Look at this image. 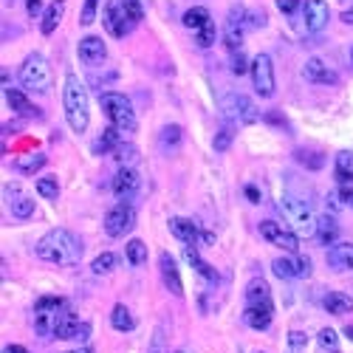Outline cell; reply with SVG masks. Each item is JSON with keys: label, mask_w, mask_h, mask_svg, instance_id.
Segmentation results:
<instances>
[{"label": "cell", "mask_w": 353, "mask_h": 353, "mask_svg": "<svg viewBox=\"0 0 353 353\" xmlns=\"http://www.w3.org/2000/svg\"><path fill=\"white\" fill-rule=\"evenodd\" d=\"M37 193H40L45 201H57V198H60V184H57V175L37 178Z\"/></svg>", "instance_id": "cell-39"}, {"label": "cell", "mask_w": 353, "mask_h": 353, "mask_svg": "<svg viewBox=\"0 0 353 353\" xmlns=\"http://www.w3.org/2000/svg\"><path fill=\"white\" fill-rule=\"evenodd\" d=\"M243 193H246V198H249L252 204H260V198H263V195H260V190H257L254 184H246V186H243Z\"/></svg>", "instance_id": "cell-50"}, {"label": "cell", "mask_w": 353, "mask_h": 353, "mask_svg": "<svg viewBox=\"0 0 353 353\" xmlns=\"http://www.w3.org/2000/svg\"><path fill=\"white\" fill-rule=\"evenodd\" d=\"M184 260L190 263V266H193V269H195V271H198L204 280H209V282H218V271L212 269L209 263H204V260H201V254H198V249H195L193 243H186V246H184Z\"/></svg>", "instance_id": "cell-28"}, {"label": "cell", "mask_w": 353, "mask_h": 353, "mask_svg": "<svg viewBox=\"0 0 353 353\" xmlns=\"http://www.w3.org/2000/svg\"><path fill=\"white\" fill-rule=\"evenodd\" d=\"M116 263H119V257L110 254V252H105V254H99L97 260L90 263V271L97 274V277H102V274H110V271L116 269Z\"/></svg>", "instance_id": "cell-40"}, {"label": "cell", "mask_w": 353, "mask_h": 353, "mask_svg": "<svg viewBox=\"0 0 353 353\" xmlns=\"http://www.w3.org/2000/svg\"><path fill=\"white\" fill-rule=\"evenodd\" d=\"M136 226V209L130 201H119L108 209L105 215V234L108 238H125V234Z\"/></svg>", "instance_id": "cell-10"}, {"label": "cell", "mask_w": 353, "mask_h": 353, "mask_svg": "<svg viewBox=\"0 0 353 353\" xmlns=\"http://www.w3.org/2000/svg\"><path fill=\"white\" fill-rule=\"evenodd\" d=\"M3 353H29V350L23 348V345H6V348H3Z\"/></svg>", "instance_id": "cell-52"}, {"label": "cell", "mask_w": 353, "mask_h": 353, "mask_svg": "<svg viewBox=\"0 0 353 353\" xmlns=\"http://www.w3.org/2000/svg\"><path fill=\"white\" fill-rule=\"evenodd\" d=\"M266 26V12H249V29H263Z\"/></svg>", "instance_id": "cell-49"}, {"label": "cell", "mask_w": 353, "mask_h": 353, "mask_svg": "<svg viewBox=\"0 0 353 353\" xmlns=\"http://www.w3.org/2000/svg\"><path fill=\"white\" fill-rule=\"evenodd\" d=\"M294 158L302 164V167H308V170H322L325 167V158L317 153V150H294Z\"/></svg>", "instance_id": "cell-37"}, {"label": "cell", "mask_w": 353, "mask_h": 353, "mask_svg": "<svg viewBox=\"0 0 353 353\" xmlns=\"http://www.w3.org/2000/svg\"><path fill=\"white\" fill-rule=\"evenodd\" d=\"M246 29H249V12L243 6H234L229 12L226 23H223V45H226L229 51H241Z\"/></svg>", "instance_id": "cell-11"}, {"label": "cell", "mask_w": 353, "mask_h": 353, "mask_svg": "<svg viewBox=\"0 0 353 353\" xmlns=\"http://www.w3.org/2000/svg\"><path fill=\"white\" fill-rule=\"evenodd\" d=\"M65 353H90L88 348H74V350H65Z\"/></svg>", "instance_id": "cell-54"}, {"label": "cell", "mask_w": 353, "mask_h": 353, "mask_svg": "<svg viewBox=\"0 0 353 353\" xmlns=\"http://www.w3.org/2000/svg\"><path fill=\"white\" fill-rule=\"evenodd\" d=\"M229 54H232V60H229V71H232L234 77H243L246 71L252 68V65H249V60H246V54H243V51H229Z\"/></svg>", "instance_id": "cell-43"}, {"label": "cell", "mask_w": 353, "mask_h": 353, "mask_svg": "<svg viewBox=\"0 0 353 353\" xmlns=\"http://www.w3.org/2000/svg\"><path fill=\"white\" fill-rule=\"evenodd\" d=\"M26 12H29V17H42L45 14L42 0H26Z\"/></svg>", "instance_id": "cell-48"}, {"label": "cell", "mask_w": 353, "mask_h": 353, "mask_svg": "<svg viewBox=\"0 0 353 353\" xmlns=\"http://www.w3.org/2000/svg\"><path fill=\"white\" fill-rule=\"evenodd\" d=\"M62 108H65V122L74 133H85L90 125V99L88 88L77 74H65L62 85Z\"/></svg>", "instance_id": "cell-2"}, {"label": "cell", "mask_w": 353, "mask_h": 353, "mask_svg": "<svg viewBox=\"0 0 353 353\" xmlns=\"http://www.w3.org/2000/svg\"><path fill=\"white\" fill-rule=\"evenodd\" d=\"M218 40V26H215V20H209L204 29L195 32V42H198V49H212Z\"/></svg>", "instance_id": "cell-38"}, {"label": "cell", "mask_w": 353, "mask_h": 353, "mask_svg": "<svg viewBox=\"0 0 353 353\" xmlns=\"http://www.w3.org/2000/svg\"><path fill=\"white\" fill-rule=\"evenodd\" d=\"M221 110L229 122H238V125H254L260 119V110L254 108V102L243 93H229V97L221 99Z\"/></svg>", "instance_id": "cell-9"}, {"label": "cell", "mask_w": 353, "mask_h": 353, "mask_svg": "<svg viewBox=\"0 0 353 353\" xmlns=\"http://www.w3.org/2000/svg\"><path fill=\"white\" fill-rule=\"evenodd\" d=\"M322 308L334 317H342V314H350L353 311V297L342 294V291H328L322 297Z\"/></svg>", "instance_id": "cell-27"}, {"label": "cell", "mask_w": 353, "mask_h": 353, "mask_svg": "<svg viewBox=\"0 0 353 353\" xmlns=\"http://www.w3.org/2000/svg\"><path fill=\"white\" fill-rule=\"evenodd\" d=\"M6 102H9V108H12L17 116H23V119H42L40 108H34V105L29 102L26 93L17 90V88H9V90H6Z\"/></svg>", "instance_id": "cell-21"}, {"label": "cell", "mask_w": 353, "mask_h": 353, "mask_svg": "<svg viewBox=\"0 0 353 353\" xmlns=\"http://www.w3.org/2000/svg\"><path fill=\"white\" fill-rule=\"evenodd\" d=\"M260 234L271 246H280L282 252H289V254H300V234H294L289 226H282L277 221H263Z\"/></svg>", "instance_id": "cell-12"}, {"label": "cell", "mask_w": 353, "mask_h": 353, "mask_svg": "<svg viewBox=\"0 0 353 353\" xmlns=\"http://www.w3.org/2000/svg\"><path fill=\"white\" fill-rule=\"evenodd\" d=\"M345 337H350V339H353V325H348V328H345Z\"/></svg>", "instance_id": "cell-55"}, {"label": "cell", "mask_w": 353, "mask_h": 353, "mask_svg": "<svg viewBox=\"0 0 353 353\" xmlns=\"http://www.w3.org/2000/svg\"><path fill=\"white\" fill-rule=\"evenodd\" d=\"M45 161H49V156L45 153H29V156H20L12 161V167L20 173V175H34L37 170L45 167Z\"/></svg>", "instance_id": "cell-29"}, {"label": "cell", "mask_w": 353, "mask_h": 353, "mask_svg": "<svg viewBox=\"0 0 353 353\" xmlns=\"http://www.w3.org/2000/svg\"><path fill=\"white\" fill-rule=\"evenodd\" d=\"M342 23H348V26H353V6L342 12Z\"/></svg>", "instance_id": "cell-53"}, {"label": "cell", "mask_w": 353, "mask_h": 353, "mask_svg": "<svg viewBox=\"0 0 353 353\" xmlns=\"http://www.w3.org/2000/svg\"><path fill=\"white\" fill-rule=\"evenodd\" d=\"M147 353H161V348H158V345H156V348H150V350H147Z\"/></svg>", "instance_id": "cell-57"}, {"label": "cell", "mask_w": 353, "mask_h": 353, "mask_svg": "<svg viewBox=\"0 0 353 353\" xmlns=\"http://www.w3.org/2000/svg\"><path fill=\"white\" fill-rule=\"evenodd\" d=\"M82 252H85L82 241L71 229L45 232L34 246V254L40 257V260L54 263V266H77L82 260Z\"/></svg>", "instance_id": "cell-1"}, {"label": "cell", "mask_w": 353, "mask_h": 353, "mask_svg": "<svg viewBox=\"0 0 353 353\" xmlns=\"http://www.w3.org/2000/svg\"><path fill=\"white\" fill-rule=\"evenodd\" d=\"M65 0H51L49 6H45V14L40 17V32L49 37V34H54L57 32V26L62 23V17H65Z\"/></svg>", "instance_id": "cell-23"}, {"label": "cell", "mask_w": 353, "mask_h": 353, "mask_svg": "<svg viewBox=\"0 0 353 353\" xmlns=\"http://www.w3.org/2000/svg\"><path fill=\"white\" fill-rule=\"evenodd\" d=\"M17 77H20L23 90H29V93H49L51 85H54L51 65H49V60H45L40 51H34V54H29L26 60H23Z\"/></svg>", "instance_id": "cell-4"}, {"label": "cell", "mask_w": 353, "mask_h": 353, "mask_svg": "<svg viewBox=\"0 0 353 353\" xmlns=\"http://www.w3.org/2000/svg\"><path fill=\"white\" fill-rule=\"evenodd\" d=\"M209 20H212V14H209V9H204V6H193V9H186V12H184V17H181L184 29H190L193 34H195L198 29H204Z\"/></svg>", "instance_id": "cell-32"}, {"label": "cell", "mask_w": 353, "mask_h": 353, "mask_svg": "<svg viewBox=\"0 0 353 353\" xmlns=\"http://www.w3.org/2000/svg\"><path fill=\"white\" fill-rule=\"evenodd\" d=\"M277 9L282 14H294L297 9H302V3H300V0H277Z\"/></svg>", "instance_id": "cell-47"}, {"label": "cell", "mask_w": 353, "mask_h": 353, "mask_svg": "<svg viewBox=\"0 0 353 353\" xmlns=\"http://www.w3.org/2000/svg\"><path fill=\"white\" fill-rule=\"evenodd\" d=\"M113 158H116L119 167H136L138 164V150H136V145H130V141H122V145L113 150Z\"/></svg>", "instance_id": "cell-35"}, {"label": "cell", "mask_w": 353, "mask_h": 353, "mask_svg": "<svg viewBox=\"0 0 353 353\" xmlns=\"http://www.w3.org/2000/svg\"><path fill=\"white\" fill-rule=\"evenodd\" d=\"M102 26L108 29L110 37L116 40H125L138 23H133V17L125 12V3L122 0H108L105 9H102Z\"/></svg>", "instance_id": "cell-7"}, {"label": "cell", "mask_w": 353, "mask_h": 353, "mask_svg": "<svg viewBox=\"0 0 353 353\" xmlns=\"http://www.w3.org/2000/svg\"><path fill=\"white\" fill-rule=\"evenodd\" d=\"M158 271H161V280H164V286H167V291L173 297H184V282H181V274H178V263L170 252L158 254Z\"/></svg>", "instance_id": "cell-18"}, {"label": "cell", "mask_w": 353, "mask_h": 353, "mask_svg": "<svg viewBox=\"0 0 353 353\" xmlns=\"http://www.w3.org/2000/svg\"><path fill=\"white\" fill-rule=\"evenodd\" d=\"M125 254H127V263H130V266L147 263V246H145V241H130V243L125 246Z\"/></svg>", "instance_id": "cell-36"}, {"label": "cell", "mask_w": 353, "mask_h": 353, "mask_svg": "<svg viewBox=\"0 0 353 353\" xmlns=\"http://www.w3.org/2000/svg\"><path fill=\"white\" fill-rule=\"evenodd\" d=\"M305 345H308V337H305L302 331L289 334V353H305Z\"/></svg>", "instance_id": "cell-45"}, {"label": "cell", "mask_w": 353, "mask_h": 353, "mask_svg": "<svg viewBox=\"0 0 353 353\" xmlns=\"http://www.w3.org/2000/svg\"><path fill=\"white\" fill-rule=\"evenodd\" d=\"M300 12H302L305 34H319L328 26V20H331V6H328L325 0H305Z\"/></svg>", "instance_id": "cell-13"}, {"label": "cell", "mask_w": 353, "mask_h": 353, "mask_svg": "<svg viewBox=\"0 0 353 353\" xmlns=\"http://www.w3.org/2000/svg\"><path fill=\"white\" fill-rule=\"evenodd\" d=\"M6 204H9L12 218L17 221H29L34 215V198L20 184H6Z\"/></svg>", "instance_id": "cell-15"}, {"label": "cell", "mask_w": 353, "mask_h": 353, "mask_svg": "<svg viewBox=\"0 0 353 353\" xmlns=\"http://www.w3.org/2000/svg\"><path fill=\"white\" fill-rule=\"evenodd\" d=\"M317 238H319L322 246H334L339 241V223L331 215L317 218Z\"/></svg>", "instance_id": "cell-30"}, {"label": "cell", "mask_w": 353, "mask_h": 353, "mask_svg": "<svg viewBox=\"0 0 353 353\" xmlns=\"http://www.w3.org/2000/svg\"><path fill=\"white\" fill-rule=\"evenodd\" d=\"M184 141V127L181 125H164L161 133H158V145L161 150H175Z\"/></svg>", "instance_id": "cell-34"}, {"label": "cell", "mask_w": 353, "mask_h": 353, "mask_svg": "<svg viewBox=\"0 0 353 353\" xmlns=\"http://www.w3.org/2000/svg\"><path fill=\"white\" fill-rule=\"evenodd\" d=\"M317 342H319V348L331 350V353L339 350V337H337V331H331V328H322V331L317 334Z\"/></svg>", "instance_id": "cell-42"}, {"label": "cell", "mask_w": 353, "mask_h": 353, "mask_svg": "<svg viewBox=\"0 0 353 353\" xmlns=\"http://www.w3.org/2000/svg\"><path fill=\"white\" fill-rule=\"evenodd\" d=\"M110 186H113V195L119 198V201H130L141 190V178H138L136 167H119V173H116V178H113Z\"/></svg>", "instance_id": "cell-17"}, {"label": "cell", "mask_w": 353, "mask_h": 353, "mask_svg": "<svg viewBox=\"0 0 353 353\" xmlns=\"http://www.w3.org/2000/svg\"><path fill=\"white\" fill-rule=\"evenodd\" d=\"M97 9H99V0H85V6L80 12V23H82V26H90V23L97 20Z\"/></svg>", "instance_id": "cell-44"}, {"label": "cell", "mask_w": 353, "mask_h": 353, "mask_svg": "<svg viewBox=\"0 0 353 353\" xmlns=\"http://www.w3.org/2000/svg\"><path fill=\"white\" fill-rule=\"evenodd\" d=\"M334 178H337L342 186L353 184V153H350V150L337 153V161H334Z\"/></svg>", "instance_id": "cell-31"}, {"label": "cell", "mask_w": 353, "mask_h": 353, "mask_svg": "<svg viewBox=\"0 0 353 353\" xmlns=\"http://www.w3.org/2000/svg\"><path fill=\"white\" fill-rule=\"evenodd\" d=\"M122 133H125V130H119L116 125L105 127V130L97 136V141H93V153H97V156H108V153H113V150L125 141V136H122Z\"/></svg>", "instance_id": "cell-25"}, {"label": "cell", "mask_w": 353, "mask_h": 353, "mask_svg": "<svg viewBox=\"0 0 353 353\" xmlns=\"http://www.w3.org/2000/svg\"><path fill=\"white\" fill-rule=\"evenodd\" d=\"M77 57H80L82 65L97 68V65H102V62L108 60V45H105L102 37L88 34V37H82L80 45H77Z\"/></svg>", "instance_id": "cell-16"}, {"label": "cell", "mask_w": 353, "mask_h": 353, "mask_svg": "<svg viewBox=\"0 0 353 353\" xmlns=\"http://www.w3.org/2000/svg\"><path fill=\"white\" fill-rule=\"evenodd\" d=\"M110 325L116 328V331H122V334H130L133 328H136V319L130 314L127 305H113V311H110Z\"/></svg>", "instance_id": "cell-33"}, {"label": "cell", "mask_w": 353, "mask_h": 353, "mask_svg": "<svg viewBox=\"0 0 353 353\" xmlns=\"http://www.w3.org/2000/svg\"><path fill=\"white\" fill-rule=\"evenodd\" d=\"M271 271L280 280H305L311 274V260H308V257H300V254L277 257V260L271 263Z\"/></svg>", "instance_id": "cell-14"}, {"label": "cell", "mask_w": 353, "mask_h": 353, "mask_svg": "<svg viewBox=\"0 0 353 353\" xmlns=\"http://www.w3.org/2000/svg\"><path fill=\"white\" fill-rule=\"evenodd\" d=\"M249 74H252V85H254V90H257V97H260V99H271L274 90H277L271 57H269V54H257V57L252 60Z\"/></svg>", "instance_id": "cell-8"}, {"label": "cell", "mask_w": 353, "mask_h": 353, "mask_svg": "<svg viewBox=\"0 0 353 353\" xmlns=\"http://www.w3.org/2000/svg\"><path fill=\"white\" fill-rule=\"evenodd\" d=\"M173 353H193V350H190V348H175Z\"/></svg>", "instance_id": "cell-56"}, {"label": "cell", "mask_w": 353, "mask_h": 353, "mask_svg": "<svg viewBox=\"0 0 353 353\" xmlns=\"http://www.w3.org/2000/svg\"><path fill=\"white\" fill-rule=\"evenodd\" d=\"M122 3H125V12L133 17V23L145 20V6H141V0H122Z\"/></svg>", "instance_id": "cell-46"}, {"label": "cell", "mask_w": 353, "mask_h": 353, "mask_svg": "<svg viewBox=\"0 0 353 353\" xmlns=\"http://www.w3.org/2000/svg\"><path fill=\"white\" fill-rule=\"evenodd\" d=\"M339 195H342V201H345V206H350V209H353V184H348V186H342V190H339Z\"/></svg>", "instance_id": "cell-51"}, {"label": "cell", "mask_w": 353, "mask_h": 353, "mask_svg": "<svg viewBox=\"0 0 353 353\" xmlns=\"http://www.w3.org/2000/svg\"><path fill=\"white\" fill-rule=\"evenodd\" d=\"M302 77L308 80V82H314V85H337V82H339V74H337L334 68H328L319 57L305 60V65H302Z\"/></svg>", "instance_id": "cell-19"}, {"label": "cell", "mask_w": 353, "mask_h": 353, "mask_svg": "<svg viewBox=\"0 0 353 353\" xmlns=\"http://www.w3.org/2000/svg\"><path fill=\"white\" fill-rule=\"evenodd\" d=\"M274 319V305H246L243 308V322L252 328V331H269Z\"/></svg>", "instance_id": "cell-20"}, {"label": "cell", "mask_w": 353, "mask_h": 353, "mask_svg": "<svg viewBox=\"0 0 353 353\" xmlns=\"http://www.w3.org/2000/svg\"><path fill=\"white\" fill-rule=\"evenodd\" d=\"M246 305H269L271 302V289L263 277H252L246 282V291H243Z\"/></svg>", "instance_id": "cell-24"}, {"label": "cell", "mask_w": 353, "mask_h": 353, "mask_svg": "<svg viewBox=\"0 0 353 353\" xmlns=\"http://www.w3.org/2000/svg\"><path fill=\"white\" fill-rule=\"evenodd\" d=\"M71 305L62 300V297H40L34 311H32V325L34 331L42 337V339H57V331H60V322L62 317L68 314Z\"/></svg>", "instance_id": "cell-3"}, {"label": "cell", "mask_w": 353, "mask_h": 353, "mask_svg": "<svg viewBox=\"0 0 353 353\" xmlns=\"http://www.w3.org/2000/svg\"><path fill=\"white\" fill-rule=\"evenodd\" d=\"M232 138H234L232 125H223V127L215 133V138H212V147H215V153H226V150L232 147Z\"/></svg>", "instance_id": "cell-41"}, {"label": "cell", "mask_w": 353, "mask_h": 353, "mask_svg": "<svg viewBox=\"0 0 353 353\" xmlns=\"http://www.w3.org/2000/svg\"><path fill=\"white\" fill-rule=\"evenodd\" d=\"M170 232L175 234V238L181 241V243H198L201 241V229H198V223H193L190 218H170Z\"/></svg>", "instance_id": "cell-26"}, {"label": "cell", "mask_w": 353, "mask_h": 353, "mask_svg": "<svg viewBox=\"0 0 353 353\" xmlns=\"http://www.w3.org/2000/svg\"><path fill=\"white\" fill-rule=\"evenodd\" d=\"M277 212L282 215V221L289 223V229L294 234H300V238H311V234H317V215L311 212L308 204H302L297 198H280Z\"/></svg>", "instance_id": "cell-5"}, {"label": "cell", "mask_w": 353, "mask_h": 353, "mask_svg": "<svg viewBox=\"0 0 353 353\" xmlns=\"http://www.w3.org/2000/svg\"><path fill=\"white\" fill-rule=\"evenodd\" d=\"M328 266L334 271H353V243H334L328 249Z\"/></svg>", "instance_id": "cell-22"}, {"label": "cell", "mask_w": 353, "mask_h": 353, "mask_svg": "<svg viewBox=\"0 0 353 353\" xmlns=\"http://www.w3.org/2000/svg\"><path fill=\"white\" fill-rule=\"evenodd\" d=\"M99 105H102V113L110 119V125H116L125 133H133L138 127V119H136V110H133V102L119 90H105L99 93Z\"/></svg>", "instance_id": "cell-6"}]
</instances>
